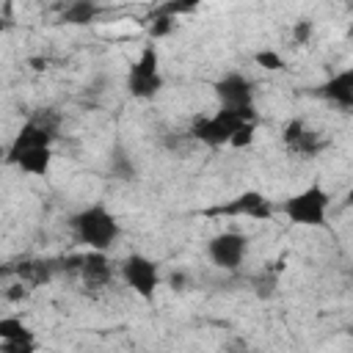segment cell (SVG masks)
Listing matches in <instances>:
<instances>
[{
	"label": "cell",
	"mask_w": 353,
	"mask_h": 353,
	"mask_svg": "<svg viewBox=\"0 0 353 353\" xmlns=\"http://www.w3.org/2000/svg\"><path fill=\"white\" fill-rule=\"evenodd\" d=\"M248 251H251L248 234H243L237 229H223L207 240V256L221 270H237L245 262Z\"/></svg>",
	"instance_id": "cell-9"
},
{
	"label": "cell",
	"mask_w": 353,
	"mask_h": 353,
	"mask_svg": "<svg viewBox=\"0 0 353 353\" xmlns=\"http://www.w3.org/2000/svg\"><path fill=\"white\" fill-rule=\"evenodd\" d=\"M347 36H350V39H353V28H350V30H347Z\"/></svg>",
	"instance_id": "cell-26"
},
{
	"label": "cell",
	"mask_w": 353,
	"mask_h": 353,
	"mask_svg": "<svg viewBox=\"0 0 353 353\" xmlns=\"http://www.w3.org/2000/svg\"><path fill=\"white\" fill-rule=\"evenodd\" d=\"M273 290H276V276H273V273H265V276L256 281V295H259V298H270Z\"/></svg>",
	"instance_id": "cell-22"
},
{
	"label": "cell",
	"mask_w": 353,
	"mask_h": 353,
	"mask_svg": "<svg viewBox=\"0 0 353 353\" xmlns=\"http://www.w3.org/2000/svg\"><path fill=\"white\" fill-rule=\"evenodd\" d=\"M248 121H256V113H232V110H223L218 108L215 113L210 116H199L193 119L190 124V138H196L199 143L210 146V149H218V146H229L234 132L248 124Z\"/></svg>",
	"instance_id": "cell-5"
},
{
	"label": "cell",
	"mask_w": 353,
	"mask_h": 353,
	"mask_svg": "<svg viewBox=\"0 0 353 353\" xmlns=\"http://www.w3.org/2000/svg\"><path fill=\"white\" fill-rule=\"evenodd\" d=\"M163 85H165V77L160 69V52H157V44L149 41L127 69V94L132 99H154L163 91Z\"/></svg>",
	"instance_id": "cell-4"
},
{
	"label": "cell",
	"mask_w": 353,
	"mask_h": 353,
	"mask_svg": "<svg viewBox=\"0 0 353 353\" xmlns=\"http://www.w3.org/2000/svg\"><path fill=\"white\" fill-rule=\"evenodd\" d=\"M317 94L323 99H328L331 105H336V108L353 110V66L334 72L325 83L317 85Z\"/></svg>",
	"instance_id": "cell-12"
},
{
	"label": "cell",
	"mask_w": 353,
	"mask_h": 353,
	"mask_svg": "<svg viewBox=\"0 0 353 353\" xmlns=\"http://www.w3.org/2000/svg\"><path fill=\"white\" fill-rule=\"evenodd\" d=\"M292 41L295 44H309V39L314 36V22L312 19H298V22H292Z\"/></svg>",
	"instance_id": "cell-19"
},
{
	"label": "cell",
	"mask_w": 353,
	"mask_h": 353,
	"mask_svg": "<svg viewBox=\"0 0 353 353\" xmlns=\"http://www.w3.org/2000/svg\"><path fill=\"white\" fill-rule=\"evenodd\" d=\"M58 127H61V116L52 108H44V110L28 116L25 124L11 138L8 152H6V160L17 157L22 152H30V149H52V143L58 138Z\"/></svg>",
	"instance_id": "cell-3"
},
{
	"label": "cell",
	"mask_w": 353,
	"mask_h": 353,
	"mask_svg": "<svg viewBox=\"0 0 353 353\" xmlns=\"http://www.w3.org/2000/svg\"><path fill=\"white\" fill-rule=\"evenodd\" d=\"M119 279H121L141 301H146V303L154 301L157 287L163 284L160 265H157L152 256L141 254V251H132V254H127V256L119 262Z\"/></svg>",
	"instance_id": "cell-6"
},
{
	"label": "cell",
	"mask_w": 353,
	"mask_h": 353,
	"mask_svg": "<svg viewBox=\"0 0 353 353\" xmlns=\"http://www.w3.org/2000/svg\"><path fill=\"white\" fill-rule=\"evenodd\" d=\"M99 11L102 8L94 0H74V3L63 6L61 22H66V25H88V22H94L99 17Z\"/></svg>",
	"instance_id": "cell-14"
},
{
	"label": "cell",
	"mask_w": 353,
	"mask_h": 353,
	"mask_svg": "<svg viewBox=\"0 0 353 353\" xmlns=\"http://www.w3.org/2000/svg\"><path fill=\"white\" fill-rule=\"evenodd\" d=\"M66 226H69L74 243H80L85 251L110 254V248L121 237V223H119L116 212L108 210L102 201L85 204L77 212H72L69 221H66Z\"/></svg>",
	"instance_id": "cell-1"
},
{
	"label": "cell",
	"mask_w": 353,
	"mask_h": 353,
	"mask_svg": "<svg viewBox=\"0 0 353 353\" xmlns=\"http://www.w3.org/2000/svg\"><path fill=\"white\" fill-rule=\"evenodd\" d=\"M273 212H276V204L262 190H254V188L237 193L226 204H215L204 210V215L210 218H251V221H270Z\"/></svg>",
	"instance_id": "cell-8"
},
{
	"label": "cell",
	"mask_w": 353,
	"mask_h": 353,
	"mask_svg": "<svg viewBox=\"0 0 353 353\" xmlns=\"http://www.w3.org/2000/svg\"><path fill=\"white\" fill-rule=\"evenodd\" d=\"M168 287H171V290H185V287H188V276H185L182 270L171 273V276H168Z\"/></svg>",
	"instance_id": "cell-23"
},
{
	"label": "cell",
	"mask_w": 353,
	"mask_h": 353,
	"mask_svg": "<svg viewBox=\"0 0 353 353\" xmlns=\"http://www.w3.org/2000/svg\"><path fill=\"white\" fill-rule=\"evenodd\" d=\"M69 262H72V265H66V268H69L72 273H77L85 287H94V290L108 287V284L116 279V273H119V268H113L110 256L102 254V251H85V254L69 256Z\"/></svg>",
	"instance_id": "cell-10"
},
{
	"label": "cell",
	"mask_w": 353,
	"mask_h": 353,
	"mask_svg": "<svg viewBox=\"0 0 353 353\" xmlns=\"http://www.w3.org/2000/svg\"><path fill=\"white\" fill-rule=\"evenodd\" d=\"M281 143L295 152V154H303V157H317L323 149H325V138H320L314 130L306 127L303 119H290L281 130Z\"/></svg>",
	"instance_id": "cell-11"
},
{
	"label": "cell",
	"mask_w": 353,
	"mask_h": 353,
	"mask_svg": "<svg viewBox=\"0 0 353 353\" xmlns=\"http://www.w3.org/2000/svg\"><path fill=\"white\" fill-rule=\"evenodd\" d=\"M254 135H256V121H248V124H243L237 132H234V138H232V149H245V146H251V141H254Z\"/></svg>",
	"instance_id": "cell-20"
},
{
	"label": "cell",
	"mask_w": 353,
	"mask_h": 353,
	"mask_svg": "<svg viewBox=\"0 0 353 353\" xmlns=\"http://www.w3.org/2000/svg\"><path fill=\"white\" fill-rule=\"evenodd\" d=\"M8 165H17L22 174H30V176H47L50 168H52V149H30V152H22L11 160H6Z\"/></svg>",
	"instance_id": "cell-13"
},
{
	"label": "cell",
	"mask_w": 353,
	"mask_h": 353,
	"mask_svg": "<svg viewBox=\"0 0 353 353\" xmlns=\"http://www.w3.org/2000/svg\"><path fill=\"white\" fill-rule=\"evenodd\" d=\"M0 353H39V339H22V342H0Z\"/></svg>",
	"instance_id": "cell-21"
},
{
	"label": "cell",
	"mask_w": 353,
	"mask_h": 353,
	"mask_svg": "<svg viewBox=\"0 0 353 353\" xmlns=\"http://www.w3.org/2000/svg\"><path fill=\"white\" fill-rule=\"evenodd\" d=\"M22 339H36L33 328L28 323H22V317H17V314L0 317V342H22Z\"/></svg>",
	"instance_id": "cell-15"
},
{
	"label": "cell",
	"mask_w": 353,
	"mask_h": 353,
	"mask_svg": "<svg viewBox=\"0 0 353 353\" xmlns=\"http://www.w3.org/2000/svg\"><path fill=\"white\" fill-rule=\"evenodd\" d=\"M276 210L292 226L325 229L328 226V210H331V193L320 182H312V185L295 190L292 196H287L281 204H276Z\"/></svg>",
	"instance_id": "cell-2"
},
{
	"label": "cell",
	"mask_w": 353,
	"mask_h": 353,
	"mask_svg": "<svg viewBox=\"0 0 353 353\" xmlns=\"http://www.w3.org/2000/svg\"><path fill=\"white\" fill-rule=\"evenodd\" d=\"M108 165H110V174H113L116 179H132V176H135V163H132L121 149H113Z\"/></svg>",
	"instance_id": "cell-16"
},
{
	"label": "cell",
	"mask_w": 353,
	"mask_h": 353,
	"mask_svg": "<svg viewBox=\"0 0 353 353\" xmlns=\"http://www.w3.org/2000/svg\"><path fill=\"white\" fill-rule=\"evenodd\" d=\"M254 63L262 66V69H268V72L284 69V58L276 50H259V52H254Z\"/></svg>",
	"instance_id": "cell-18"
},
{
	"label": "cell",
	"mask_w": 353,
	"mask_h": 353,
	"mask_svg": "<svg viewBox=\"0 0 353 353\" xmlns=\"http://www.w3.org/2000/svg\"><path fill=\"white\" fill-rule=\"evenodd\" d=\"M28 295V290H8L6 292V298H11V301H19V298H25Z\"/></svg>",
	"instance_id": "cell-24"
},
{
	"label": "cell",
	"mask_w": 353,
	"mask_h": 353,
	"mask_svg": "<svg viewBox=\"0 0 353 353\" xmlns=\"http://www.w3.org/2000/svg\"><path fill=\"white\" fill-rule=\"evenodd\" d=\"M212 94L218 99V108L232 113H256L254 110V80L243 72H226L212 83Z\"/></svg>",
	"instance_id": "cell-7"
},
{
	"label": "cell",
	"mask_w": 353,
	"mask_h": 353,
	"mask_svg": "<svg viewBox=\"0 0 353 353\" xmlns=\"http://www.w3.org/2000/svg\"><path fill=\"white\" fill-rule=\"evenodd\" d=\"M174 28H176V19H174V17L154 11V19H152V25H149V36H152V41H154V39H163V36H168Z\"/></svg>",
	"instance_id": "cell-17"
},
{
	"label": "cell",
	"mask_w": 353,
	"mask_h": 353,
	"mask_svg": "<svg viewBox=\"0 0 353 353\" xmlns=\"http://www.w3.org/2000/svg\"><path fill=\"white\" fill-rule=\"evenodd\" d=\"M345 204H347V207H353V185H350V188H347V193H345Z\"/></svg>",
	"instance_id": "cell-25"
}]
</instances>
